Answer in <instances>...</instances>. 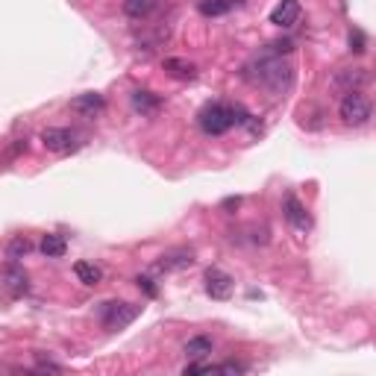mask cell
I'll list each match as a JSON object with an SVG mask.
<instances>
[{
	"instance_id": "11",
	"label": "cell",
	"mask_w": 376,
	"mask_h": 376,
	"mask_svg": "<svg viewBox=\"0 0 376 376\" xmlns=\"http://www.w3.org/2000/svg\"><path fill=\"white\" fill-rule=\"evenodd\" d=\"M130 100H133V109L141 118H153V115H159V109H162V100H159L153 92H147V88H135Z\"/></svg>"
},
{
	"instance_id": "13",
	"label": "cell",
	"mask_w": 376,
	"mask_h": 376,
	"mask_svg": "<svg viewBox=\"0 0 376 376\" xmlns=\"http://www.w3.org/2000/svg\"><path fill=\"white\" fill-rule=\"evenodd\" d=\"M368 80L370 77H368L365 68H344V71H338V74H335V85L344 88V92H359Z\"/></svg>"
},
{
	"instance_id": "22",
	"label": "cell",
	"mask_w": 376,
	"mask_h": 376,
	"mask_svg": "<svg viewBox=\"0 0 376 376\" xmlns=\"http://www.w3.org/2000/svg\"><path fill=\"white\" fill-rule=\"evenodd\" d=\"M35 373H62V365L50 362V359H39L35 362Z\"/></svg>"
},
{
	"instance_id": "16",
	"label": "cell",
	"mask_w": 376,
	"mask_h": 376,
	"mask_svg": "<svg viewBox=\"0 0 376 376\" xmlns=\"http://www.w3.org/2000/svg\"><path fill=\"white\" fill-rule=\"evenodd\" d=\"M156 6H159V0H123V15L133 18V21H141V18H147Z\"/></svg>"
},
{
	"instance_id": "8",
	"label": "cell",
	"mask_w": 376,
	"mask_h": 376,
	"mask_svg": "<svg viewBox=\"0 0 376 376\" xmlns=\"http://www.w3.org/2000/svg\"><path fill=\"white\" fill-rule=\"evenodd\" d=\"M282 209H285V218H289V224H291L297 232H309V229H312V214L306 212V206H303L294 194L285 197Z\"/></svg>"
},
{
	"instance_id": "7",
	"label": "cell",
	"mask_w": 376,
	"mask_h": 376,
	"mask_svg": "<svg viewBox=\"0 0 376 376\" xmlns=\"http://www.w3.org/2000/svg\"><path fill=\"white\" fill-rule=\"evenodd\" d=\"M232 289H236V282H232V277L224 274L221 267H209L206 271V294L212 300H229Z\"/></svg>"
},
{
	"instance_id": "12",
	"label": "cell",
	"mask_w": 376,
	"mask_h": 376,
	"mask_svg": "<svg viewBox=\"0 0 376 376\" xmlns=\"http://www.w3.org/2000/svg\"><path fill=\"white\" fill-rule=\"evenodd\" d=\"M0 279H4V285H6V289H9L15 297L27 291V271H24V267L18 265V262H9L4 271H0Z\"/></svg>"
},
{
	"instance_id": "21",
	"label": "cell",
	"mask_w": 376,
	"mask_h": 376,
	"mask_svg": "<svg viewBox=\"0 0 376 376\" xmlns=\"http://www.w3.org/2000/svg\"><path fill=\"white\" fill-rule=\"evenodd\" d=\"M365 47H368L365 32H362V30H353V32H350V50H353V53H365Z\"/></svg>"
},
{
	"instance_id": "19",
	"label": "cell",
	"mask_w": 376,
	"mask_h": 376,
	"mask_svg": "<svg viewBox=\"0 0 376 376\" xmlns=\"http://www.w3.org/2000/svg\"><path fill=\"white\" fill-rule=\"evenodd\" d=\"M30 250H32V244H30L24 236H18V238H12V241L6 244V259H9V262H21V259L30 253Z\"/></svg>"
},
{
	"instance_id": "5",
	"label": "cell",
	"mask_w": 376,
	"mask_h": 376,
	"mask_svg": "<svg viewBox=\"0 0 376 376\" xmlns=\"http://www.w3.org/2000/svg\"><path fill=\"white\" fill-rule=\"evenodd\" d=\"M194 265V250L191 247H174L168 253L159 256V262L153 265L156 274H174V271H186Z\"/></svg>"
},
{
	"instance_id": "9",
	"label": "cell",
	"mask_w": 376,
	"mask_h": 376,
	"mask_svg": "<svg viewBox=\"0 0 376 376\" xmlns=\"http://www.w3.org/2000/svg\"><path fill=\"white\" fill-rule=\"evenodd\" d=\"M103 109H106V100H103V95H97V92H85V95H80V97L71 100V112H77V115H83V118H95V115H100Z\"/></svg>"
},
{
	"instance_id": "18",
	"label": "cell",
	"mask_w": 376,
	"mask_h": 376,
	"mask_svg": "<svg viewBox=\"0 0 376 376\" xmlns=\"http://www.w3.org/2000/svg\"><path fill=\"white\" fill-rule=\"evenodd\" d=\"M74 274H77V279L83 285H97L103 279V271H100L97 265H92V262H77L74 265Z\"/></svg>"
},
{
	"instance_id": "24",
	"label": "cell",
	"mask_w": 376,
	"mask_h": 376,
	"mask_svg": "<svg viewBox=\"0 0 376 376\" xmlns=\"http://www.w3.org/2000/svg\"><path fill=\"white\" fill-rule=\"evenodd\" d=\"M135 285H138V289L145 291L147 297H156V294H159V289L153 285V279H150V277H138V279H135Z\"/></svg>"
},
{
	"instance_id": "17",
	"label": "cell",
	"mask_w": 376,
	"mask_h": 376,
	"mask_svg": "<svg viewBox=\"0 0 376 376\" xmlns=\"http://www.w3.org/2000/svg\"><path fill=\"white\" fill-rule=\"evenodd\" d=\"M39 250H42V253H44L47 259H62V256H65V250H68V244H65V238H62V236H56V232H50V236H44V238H42Z\"/></svg>"
},
{
	"instance_id": "25",
	"label": "cell",
	"mask_w": 376,
	"mask_h": 376,
	"mask_svg": "<svg viewBox=\"0 0 376 376\" xmlns=\"http://www.w3.org/2000/svg\"><path fill=\"white\" fill-rule=\"evenodd\" d=\"M183 373H186V376H188V373H214V365H186Z\"/></svg>"
},
{
	"instance_id": "10",
	"label": "cell",
	"mask_w": 376,
	"mask_h": 376,
	"mask_svg": "<svg viewBox=\"0 0 376 376\" xmlns=\"http://www.w3.org/2000/svg\"><path fill=\"white\" fill-rule=\"evenodd\" d=\"M297 18H300V4H297V0H279V4L271 9V24L279 27V30L294 27Z\"/></svg>"
},
{
	"instance_id": "3",
	"label": "cell",
	"mask_w": 376,
	"mask_h": 376,
	"mask_svg": "<svg viewBox=\"0 0 376 376\" xmlns=\"http://www.w3.org/2000/svg\"><path fill=\"white\" fill-rule=\"evenodd\" d=\"M197 121H200V130L206 135H224V133H229L232 127H236L232 106H226V103H209V106H203L200 115H197Z\"/></svg>"
},
{
	"instance_id": "4",
	"label": "cell",
	"mask_w": 376,
	"mask_h": 376,
	"mask_svg": "<svg viewBox=\"0 0 376 376\" xmlns=\"http://www.w3.org/2000/svg\"><path fill=\"white\" fill-rule=\"evenodd\" d=\"M338 115H341V121L347 127H365L373 115V109H370V100L362 92H344L341 106H338Z\"/></svg>"
},
{
	"instance_id": "2",
	"label": "cell",
	"mask_w": 376,
	"mask_h": 376,
	"mask_svg": "<svg viewBox=\"0 0 376 376\" xmlns=\"http://www.w3.org/2000/svg\"><path fill=\"white\" fill-rule=\"evenodd\" d=\"M141 306H135V303H123V300H109V303H100V324L109 329V332H118L123 327H130L133 320L138 317Z\"/></svg>"
},
{
	"instance_id": "15",
	"label": "cell",
	"mask_w": 376,
	"mask_h": 376,
	"mask_svg": "<svg viewBox=\"0 0 376 376\" xmlns=\"http://www.w3.org/2000/svg\"><path fill=\"white\" fill-rule=\"evenodd\" d=\"M236 6H241V0H200V15H206V18H218V15H226V12H232Z\"/></svg>"
},
{
	"instance_id": "14",
	"label": "cell",
	"mask_w": 376,
	"mask_h": 376,
	"mask_svg": "<svg viewBox=\"0 0 376 376\" xmlns=\"http://www.w3.org/2000/svg\"><path fill=\"white\" fill-rule=\"evenodd\" d=\"M212 350H214V341L209 335H194V338H188L186 347H183V353L188 356V359H206Z\"/></svg>"
},
{
	"instance_id": "20",
	"label": "cell",
	"mask_w": 376,
	"mask_h": 376,
	"mask_svg": "<svg viewBox=\"0 0 376 376\" xmlns=\"http://www.w3.org/2000/svg\"><path fill=\"white\" fill-rule=\"evenodd\" d=\"M165 71H171V74L180 77V80H191V77L197 74L194 65L186 62V59H165Z\"/></svg>"
},
{
	"instance_id": "23",
	"label": "cell",
	"mask_w": 376,
	"mask_h": 376,
	"mask_svg": "<svg viewBox=\"0 0 376 376\" xmlns=\"http://www.w3.org/2000/svg\"><path fill=\"white\" fill-rule=\"evenodd\" d=\"M247 365L241 362H224V365H214V373H244Z\"/></svg>"
},
{
	"instance_id": "6",
	"label": "cell",
	"mask_w": 376,
	"mask_h": 376,
	"mask_svg": "<svg viewBox=\"0 0 376 376\" xmlns=\"http://www.w3.org/2000/svg\"><path fill=\"white\" fill-rule=\"evenodd\" d=\"M42 145H44V150H50V153H71V150L80 147V141H77L74 133L65 130V127H47V130L42 133Z\"/></svg>"
},
{
	"instance_id": "1",
	"label": "cell",
	"mask_w": 376,
	"mask_h": 376,
	"mask_svg": "<svg viewBox=\"0 0 376 376\" xmlns=\"http://www.w3.org/2000/svg\"><path fill=\"white\" fill-rule=\"evenodd\" d=\"M241 74L250 85L267 88V92H274V95L289 92L291 83H294V68L289 62H282L279 56H259L250 65H244Z\"/></svg>"
}]
</instances>
